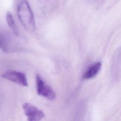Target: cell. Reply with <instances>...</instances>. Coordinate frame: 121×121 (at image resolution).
Listing matches in <instances>:
<instances>
[{
	"mask_svg": "<svg viewBox=\"0 0 121 121\" xmlns=\"http://www.w3.org/2000/svg\"><path fill=\"white\" fill-rule=\"evenodd\" d=\"M1 77L23 86H28V82L26 75L21 72L9 70L1 74Z\"/></svg>",
	"mask_w": 121,
	"mask_h": 121,
	"instance_id": "4",
	"label": "cell"
},
{
	"mask_svg": "<svg viewBox=\"0 0 121 121\" xmlns=\"http://www.w3.org/2000/svg\"><path fill=\"white\" fill-rule=\"evenodd\" d=\"M6 20L9 27L14 35L16 36H18L19 34L18 30L14 21L13 17L10 12H8L6 14Z\"/></svg>",
	"mask_w": 121,
	"mask_h": 121,
	"instance_id": "8",
	"label": "cell"
},
{
	"mask_svg": "<svg viewBox=\"0 0 121 121\" xmlns=\"http://www.w3.org/2000/svg\"><path fill=\"white\" fill-rule=\"evenodd\" d=\"M36 88L37 94L46 99L53 101L56 98V93L50 86L47 85L39 75L35 77Z\"/></svg>",
	"mask_w": 121,
	"mask_h": 121,
	"instance_id": "2",
	"label": "cell"
},
{
	"mask_svg": "<svg viewBox=\"0 0 121 121\" xmlns=\"http://www.w3.org/2000/svg\"><path fill=\"white\" fill-rule=\"evenodd\" d=\"M18 18L24 28L30 32L35 29V23L33 11L26 0H22L17 7Z\"/></svg>",
	"mask_w": 121,
	"mask_h": 121,
	"instance_id": "1",
	"label": "cell"
},
{
	"mask_svg": "<svg viewBox=\"0 0 121 121\" xmlns=\"http://www.w3.org/2000/svg\"><path fill=\"white\" fill-rule=\"evenodd\" d=\"M23 108L27 121H40L45 116L43 111L29 103H24Z\"/></svg>",
	"mask_w": 121,
	"mask_h": 121,
	"instance_id": "5",
	"label": "cell"
},
{
	"mask_svg": "<svg viewBox=\"0 0 121 121\" xmlns=\"http://www.w3.org/2000/svg\"><path fill=\"white\" fill-rule=\"evenodd\" d=\"M121 64V47L118 48L115 51L112 59V70L113 74H117Z\"/></svg>",
	"mask_w": 121,
	"mask_h": 121,
	"instance_id": "7",
	"label": "cell"
},
{
	"mask_svg": "<svg viewBox=\"0 0 121 121\" xmlns=\"http://www.w3.org/2000/svg\"><path fill=\"white\" fill-rule=\"evenodd\" d=\"M101 67V63L96 62L90 65L86 70L83 75L84 79H89L95 77L99 72Z\"/></svg>",
	"mask_w": 121,
	"mask_h": 121,
	"instance_id": "6",
	"label": "cell"
},
{
	"mask_svg": "<svg viewBox=\"0 0 121 121\" xmlns=\"http://www.w3.org/2000/svg\"><path fill=\"white\" fill-rule=\"evenodd\" d=\"M18 44L11 36L0 33V49L6 53H11L18 49Z\"/></svg>",
	"mask_w": 121,
	"mask_h": 121,
	"instance_id": "3",
	"label": "cell"
}]
</instances>
